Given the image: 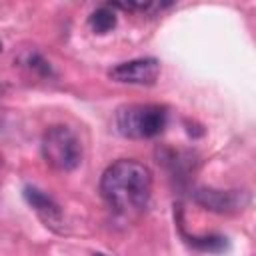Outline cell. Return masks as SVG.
Here are the masks:
<instances>
[{
    "instance_id": "cell-5",
    "label": "cell",
    "mask_w": 256,
    "mask_h": 256,
    "mask_svg": "<svg viewBox=\"0 0 256 256\" xmlns=\"http://www.w3.org/2000/svg\"><path fill=\"white\" fill-rule=\"evenodd\" d=\"M24 198L34 208V212L42 218V222L46 226L58 228V224H62V210L54 202L52 196H48L46 192H42V190H38L34 186H26L24 188Z\"/></svg>"
},
{
    "instance_id": "cell-4",
    "label": "cell",
    "mask_w": 256,
    "mask_h": 256,
    "mask_svg": "<svg viewBox=\"0 0 256 256\" xmlns=\"http://www.w3.org/2000/svg\"><path fill=\"white\" fill-rule=\"evenodd\" d=\"M158 74H160V62L156 58H136V60L120 62L108 72V76L114 82L138 84V86L154 84L158 80Z\"/></svg>"
},
{
    "instance_id": "cell-10",
    "label": "cell",
    "mask_w": 256,
    "mask_h": 256,
    "mask_svg": "<svg viewBox=\"0 0 256 256\" xmlns=\"http://www.w3.org/2000/svg\"><path fill=\"white\" fill-rule=\"evenodd\" d=\"M0 164H2V158H0Z\"/></svg>"
},
{
    "instance_id": "cell-2",
    "label": "cell",
    "mask_w": 256,
    "mask_h": 256,
    "mask_svg": "<svg viewBox=\"0 0 256 256\" xmlns=\"http://www.w3.org/2000/svg\"><path fill=\"white\" fill-rule=\"evenodd\" d=\"M168 112L158 104H126L116 110V128L124 138L144 140L158 136L166 126Z\"/></svg>"
},
{
    "instance_id": "cell-3",
    "label": "cell",
    "mask_w": 256,
    "mask_h": 256,
    "mask_svg": "<svg viewBox=\"0 0 256 256\" xmlns=\"http://www.w3.org/2000/svg\"><path fill=\"white\" fill-rule=\"evenodd\" d=\"M40 146L46 164L58 172H70L82 162V144L68 126H50Z\"/></svg>"
},
{
    "instance_id": "cell-7",
    "label": "cell",
    "mask_w": 256,
    "mask_h": 256,
    "mask_svg": "<svg viewBox=\"0 0 256 256\" xmlns=\"http://www.w3.org/2000/svg\"><path fill=\"white\" fill-rule=\"evenodd\" d=\"M88 24H90V28H92L96 34H106V32H110V30L116 26V12H114V8H112L110 4L96 8V10L90 14Z\"/></svg>"
},
{
    "instance_id": "cell-6",
    "label": "cell",
    "mask_w": 256,
    "mask_h": 256,
    "mask_svg": "<svg viewBox=\"0 0 256 256\" xmlns=\"http://www.w3.org/2000/svg\"><path fill=\"white\" fill-rule=\"evenodd\" d=\"M196 200L216 212H228L238 206V194L234 192H220V190H198Z\"/></svg>"
},
{
    "instance_id": "cell-1",
    "label": "cell",
    "mask_w": 256,
    "mask_h": 256,
    "mask_svg": "<svg viewBox=\"0 0 256 256\" xmlns=\"http://www.w3.org/2000/svg\"><path fill=\"white\" fill-rule=\"evenodd\" d=\"M152 192L150 170L130 158L112 162L100 178V194L118 214H138L148 206Z\"/></svg>"
},
{
    "instance_id": "cell-9",
    "label": "cell",
    "mask_w": 256,
    "mask_h": 256,
    "mask_svg": "<svg viewBox=\"0 0 256 256\" xmlns=\"http://www.w3.org/2000/svg\"><path fill=\"white\" fill-rule=\"evenodd\" d=\"M92 256H104V254H92Z\"/></svg>"
},
{
    "instance_id": "cell-8",
    "label": "cell",
    "mask_w": 256,
    "mask_h": 256,
    "mask_svg": "<svg viewBox=\"0 0 256 256\" xmlns=\"http://www.w3.org/2000/svg\"><path fill=\"white\" fill-rule=\"evenodd\" d=\"M188 244L200 252H212V254H218V252H224L228 248V240L224 236H190L188 238Z\"/></svg>"
}]
</instances>
